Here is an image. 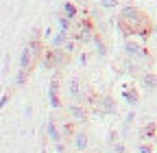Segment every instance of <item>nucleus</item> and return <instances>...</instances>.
Listing matches in <instances>:
<instances>
[{"label":"nucleus","instance_id":"nucleus-11","mask_svg":"<svg viewBox=\"0 0 157 153\" xmlns=\"http://www.w3.org/2000/svg\"><path fill=\"white\" fill-rule=\"evenodd\" d=\"M31 57H33V53H31V46L26 44L22 48V53H20V68L22 70H31Z\"/></svg>","mask_w":157,"mask_h":153},{"label":"nucleus","instance_id":"nucleus-21","mask_svg":"<svg viewBox=\"0 0 157 153\" xmlns=\"http://www.w3.org/2000/svg\"><path fill=\"white\" fill-rule=\"evenodd\" d=\"M61 133H63V138H66V136H74V133H76V131H74V127H72V123H66V125L61 127Z\"/></svg>","mask_w":157,"mask_h":153},{"label":"nucleus","instance_id":"nucleus-3","mask_svg":"<svg viewBox=\"0 0 157 153\" xmlns=\"http://www.w3.org/2000/svg\"><path fill=\"white\" fill-rule=\"evenodd\" d=\"M83 92H85V88H83L81 81H78V79H70V83H68V96H70L72 103H81L83 101Z\"/></svg>","mask_w":157,"mask_h":153},{"label":"nucleus","instance_id":"nucleus-2","mask_svg":"<svg viewBox=\"0 0 157 153\" xmlns=\"http://www.w3.org/2000/svg\"><path fill=\"white\" fill-rule=\"evenodd\" d=\"M122 48H124V55L129 57V59L137 61L142 68H146V64L151 61V55H148V50H146V46L142 42H135V40H131V37H127Z\"/></svg>","mask_w":157,"mask_h":153},{"label":"nucleus","instance_id":"nucleus-13","mask_svg":"<svg viewBox=\"0 0 157 153\" xmlns=\"http://www.w3.org/2000/svg\"><path fill=\"white\" fill-rule=\"evenodd\" d=\"M92 46H94V53H96L98 57H107V44H105V40H103L101 35H96V37H94Z\"/></svg>","mask_w":157,"mask_h":153},{"label":"nucleus","instance_id":"nucleus-9","mask_svg":"<svg viewBox=\"0 0 157 153\" xmlns=\"http://www.w3.org/2000/svg\"><path fill=\"white\" fill-rule=\"evenodd\" d=\"M140 83H142V88H144L146 92H153V90L157 88V74H153V72H144V74L140 76Z\"/></svg>","mask_w":157,"mask_h":153},{"label":"nucleus","instance_id":"nucleus-26","mask_svg":"<svg viewBox=\"0 0 157 153\" xmlns=\"http://www.w3.org/2000/svg\"><path fill=\"white\" fill-rule=\"evenodd\" d=\"M7 101H9V96H7V94H5V96H2V99H0V107H5V105H7Z\"/></svg>","mask_w":157,"mask_h":153},{"label":"nucleus","instance_id":"nucleus-27","mask_svg":"<svg viewBox=\"0 0 157 153\" xmlns=\"http://www.w3.org/2000/svg\"><path fill=\"white\" fill-rule=\"evenodd\" d=\"M81 64H83V66L87 64V55H85V53H81Z\"/></svg>","mask_w":157,"mask_h":153},{"label":"nucleus","instance_id":"nucleus-12","mask_svg":"<svg viewBox=\"0 0 157 153\" xmlns=\"http://www.w3.org/2000/svg\"><path fill=\"white\" fill-rule=\"evenodd\" d=\"M72 22L74 20H70V18L63 15V13L57 15V24H59V31H61V33H72Z\"/></svg>","mask_w":157,"mask_h":153},{"label":"nucleus","instance_id":"nucleus-23","mask_svg":"<svg viewBox=\"0 0 157 153\" xmlns=\"http://www.w3.org/2000/svg\"><path fill=\"white\" fill-rule=\"evenodd\" d=\"M107 142H109V144H116V142H118V133H116V131H109V138H107Z\"/></svg>","mask_w":157,"mask_h":153},{"label":"nucleus","instance_id":"nucleus-22","mask_svg":"<svg viewBox=\"0 0 157 153\" xmlns=\"http://www.w3.org/2000/svg\"><path fill=\"white\" fill-rule=\"evenodd\" d=\"M111 151H113V153H124L127 149H124V144H122L120 140H118L116 144H111Z\"/></svg>","mask_w":157,"mask_h":153},{"label":"nucleus","instance_id":"nucleus-1","mask_svg":"<svg viewBox=\"0 0 157 153\" xmlns=\"http://www.w3.org/2000/svg\"><path fill=\"white\" fill-rule=\"evenodd\" d=\"M118 29H120L124 35H133V37H140V40H146L153 31V22L151 18L133 5H124L118 13Z\"/></svg>","mask_w":157,"mask_h":153},{"label":"nucleus","instance_id":"nucleus-25","mask_svg":"<svg viewBox=\"0 0 157 153\" xmlns=\"http://www.w3.org/2000/svg\"><path fill=\"white\" fill-rule=\"evenodd\" d=\"M133 118H135V114H133V112H129V114H127V118H124V127H129V125L133 123Z\"/></svg>","mask_w":157,"mask_h":153},{"label":"nucleus","instance_id":"nucleus-7","mask_svg":"<svg viewBox=\"0 0 157 153\" xmlns=\"http://www.w3.org/2000/svg\"><path fill=\"white\" fill-rule=\"evenodd\" d=\"M72 144H74V149L76 151H87V147H90V138H87V133H83V131H76L74 136H72Z\"/></svg>","mask_w":157,"mask_h":153},{"label":"nucleus","instance_id":"nucleus-8","mask_svg":"<svg viewBox=\"0 0 157 153\" xmlns=\"http://www.w3.org/2000/svg\"><path fill=\"white\" fill-rule=\"evenodd\" d=\"M46 133H48V138H50L52 142H61V136H63V133H61V129L55 125V120H52V118H48V120H46Z\"/></svg>","mask_w":157,"mask_h":153},{"label":"nucleus","instance_id":"nucleus-18","mask_svg":"<svg viewBox=\"0 0 157 153\" xmlns=\"http://www.w3.org/2000/svg\"><path fill=\"white\" fill-rule=\"evenodd\" d=\"M76 46H78V42L74 40V37H68V40H66V44H63V50H66L68 55H72V53L76 50Z\"/></svg>","mask_w":157,"mask_h":153},{"label":"nucleus","instance_id":"nucleus-10","mask_svg":"<svg viewBox=\"0 0 157 153\" xmlns=\"http://www.w3.org/2000/svg\"><path fill=\"white\" fill-rule=\"evenodd\" d=\"M155 133H157V125H155V123H146V125L140 129V138H142V142H148V140L155 138Z\"/></svg>","mask_w":157,"mask_h":153},{"label":"nucleus","instance_id":"nucleus-4","mask_svg":"<svg viewBox=\"0 0 157 153\" xmlns=\"http://www.w3.org/2000/svg\"><path fill=\"white\" fill-rule=\"evenodd\" d=\"M96 101H98L96 103V109H101L105 116H111V114L118 112V105H116V101L111 96H101V99H96Z\"/></svg>","mask_w":157,"mask_h":153},{"label":"nucleus","instance_id":"nucleus-16","mask_svg":"<svg viewBox=\"0 0 157 153\" xmlns=\"http://www.w3.org/2000/svg\"><path fill=\"white\" fill-rule=\"evenodd\" d=\"M63 15H68L70 20H76V15H78V9L74 2H63Z\"/></svg>","mask_w":157,"mask_h":153},{"label":"nucleus","instance_id":"nucleus-15","mask_svg":"<svg viewBox=\"0 0 157 153\" xmlns=\"http://www.w3.org/2000/svg\"><path fill=\"white\" fill-rule=\"evenodd\" d=\"M68 37H70V33H61V31H59V33L52 37V46H50V48H63V44H66Z\"/></svg>","mask_w":157,"mask_h":153},{"label":"nucleus","instance_id":"nucleus-28","mask_svg":"<svg viewBox=\"0 0 157 153\" xmlns=\"http://www.w3.org/2000/svg\"><path fill=\"white\" fill-rule=\"evenodd\" d=\"M85 2L87 0H74V5H81V7H85Z\"/></svg>","mask_w":157,"mask_h":153},{"label":"nucleus","instance_id":"nucleus-14","mask_svg":"<svg viewBox=\"0 0 157 153\" xmlns=\"http://www.w3.org/2000/svg\"><path fill=\"white\" fill-rule=\"evenodd\" d=\"M122 99H124L129 105H133V107H135L137 103H140V94H137L133 88H124V90H122Z\"/></svg>","mask_w":157,"mask_h":153},{"label":"nucleus","instance_id":"nucleus-24","mask_svg":"<svg viewBox=\"0 0 157 153\" xmlns=\"http://www.w3.org/2000/svg\"><path fill=\"white\" fill-rule=\"evenodd\" d=\"M55 153H66V147H63V142H55Z\"/></svg>","mask_w":157,"mask_h":153},{"label":"nucleus","instance_id":"nucleus-20","mask_svg":"<svg viewBox=\"0 0 157 153\" xmlns=\"http://www.w3.org/2000/svg\"><path fill=\"white\" fill-rule=\"evenodd\" d=\"M137 153H155V149L151 142H140L137 144Z\"/></svg>","mask_w":157,"mask_h":153},{"label":"nucleus","instance_id":"nucleus-17","mask_svg":"<svg viewBox=\"0 0 157 153\" xmlns=\"http://www.w3.org/2000/svg\"><path fill=\"white\" fill-rule=\"evenodd\" d=\"M26 72H29V70H22V68L17 70V74L13 76V85H15V88H22V85L26 83Z\"/></svg>","mask_w":157,"mask_h":153},{"label":"nucleus","instance_id":"nucleus-29","mask_svg":"<svg viewBox=\"0 0 157 153\" xmlns=\"http://www.w3.org/2000/svg\"><path fill=\"white\" fill-rule=\"evenodd\" d=\"M153 33H155V35H157V22H155V24H153Z\"/></svg>","mask_w":157,"mask_h":153},{"label":"nucleus","instance_id":"nucleus-5","mask_svg":"<svg viewBox=\"0 0 157 153\" xmlns=\"http://www.w3.org/2000/svg\"><path fill=\"white\" fill-rule=\"evenodd\" d=\"M68 114H70V120H74V123H81V120L87 118V109L81 103H70L68 105Z\"/></svg>","mask_w":157,"mask_h":153},{"label":"nucleus","instance_id":"nucleus-6","mask_svg":"<svg viewBox=\"0 0 157 153\" xmlns=\"http://www.w3.org/2000/svg\"><path fill=\"white\" fill-rule=\"evenodd\" d=\"M48 101H50V107L52 109L61 107V101H59V81L57 79H52L50 85H48Z\"/></svg>","mask_w":157,"mask_h":153},{"label":"nucleus","instance_id":"nucleus-19","mask_svg":"<svg viewBox=\"0 0 157 153\" xmlns=\"http://www.w3.org/2000/svg\"><path fill=\"white\" fill-rule=\"evenodd\" d=\"M98 5H101L103 9H118V7H120V0H98Z\"/></svg>","mask_w":157,"mask_h":153}]
</instances>
